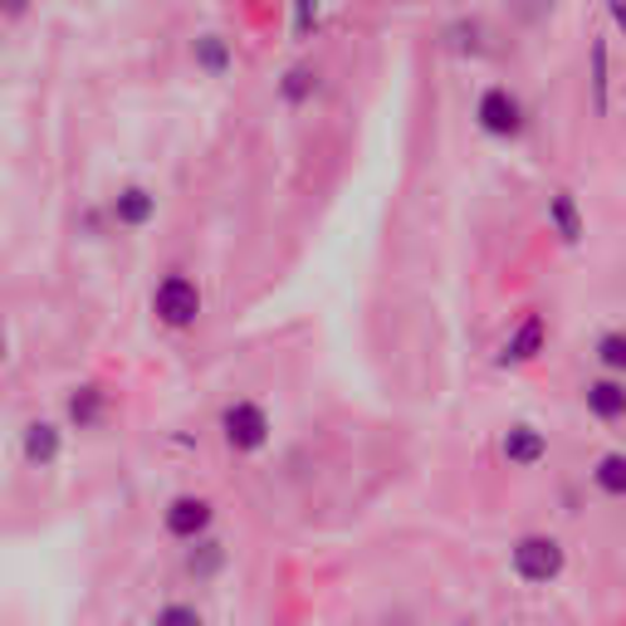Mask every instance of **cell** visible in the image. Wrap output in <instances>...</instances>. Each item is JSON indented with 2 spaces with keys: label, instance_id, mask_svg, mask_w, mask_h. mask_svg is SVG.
<instances>
[{
  "label": "cell",
  "instance_id": "obj_14",
  "mask_svg": "<svg viewBox=\"0 0 626 626\" xmlns=\"http://www.w3.org/2000/svg\"><path fill=\"white\" fill-rule=\"evenodd\" d=\"M68 416H74L78 426H98V416H103V391H93V387L74 391V397H68Z\"/></svg>",
  "mask_w": 626,
  "mask_h": 626
},
{
  "label": "cell",
  "instance_id": "obj_2",
  "mask_svg": "<svg viewBox=\"0 0 626 626\" xmlns=\"http://www.w3.org/2000/svg\"><path fill=\"white\" fill-rule=\"evenodd\" d=\"M152 309H156V318H162V323H172V328H186V323H196V313H201V293H196L191 279L172 274V279L156 284Z\"/></svg>",
  "mask_w": 626,
  "mask_h": 626
},
{
  "label": "cell",
  "instance_id": "obj_5",
  "mask_svg": "<svg viewBox=\"0 0 626 626\" xmlns=\"http://www.w3.org/2000/svg\"><path fill=\"white\" fill-rule=\"evenodd\" d=\"M205 524H211V504L196 494L172 499V509H166V534H176V538H196Z\"/></svg>",
  "mask_w": 626,
  "mask_h": 626
},
{
  "label": "cell",
  "instance_id": "obj_21",
  "mask_svg": "<svg viewBox=\"0 0 626 626\" xmlns=\"http://www.w3.org/2000/svg\"><path fill=\"white\" fill-rule=\"evenodd\" d=\"M612 20H616V25L626 29V5H612Z\"/></svg>",
  "mask_w": 626,
  "mask_h": 626
},
{
  "label": "cell",
  "instance_id": "obj_6",
  "mask_svg": "<svg viewBox=\"0 0 626 626\" xmlns=\"http://www.w3.org/2000/svg\"><path fill=\"white\" fill-rule=\"evenodd\" d=\"M543 450H548V440H543V430H534V426H514L504 436V455L514 460V465H538Z\"/></svg>",
  "mask_w": 626,
  "mask_h": 626
},
{
  "label": "cell",
  "instance_id": "obj_3",
  "mask_svg": "<svg viewBox=\"0 0 626 626\" xmlns=\"http://www.w3.org/2000/svg\"><path fill=\"white\" fill-rule=\"evenodd\" d=\"M221 430L235 450H260L264 440H270V421H264V411L254 406V401H235L221 416Z\"/></svg>",
  "mask_w": 626,
  "mask_h": 626
},
{
  "label": "cell",
  "instance_id": "obj_4",
  "mask_svg": "<svg viewBox=\"0 0 626 626\" xmlns=\"http://www.w3.org/2000/svg\"><path fill=\"white\" fill-rule=\"evenodd\" d=\"M479 123L494 137H514L518 127H524V108H518V98L509 93V88H489V93L479 98Z\"/></svg>",
  "mask_w": 626,
  "mask_h": 626
},
{
  "label": "cell",
  "instance_id": "obj_9",
  "mask_svg": "<svg viewBox=\"0 0 626 626\" xmlns=\"http://www.w3.org/2000/svg\"><path fill=\"white\" fill-rule=\"evenodd\" d=\"M54 455H59V430L49 426V421H35V426L25 430V460H35V465H49Z\"/></svg>",
  "mask_w": 626,
  "mask_h": 626
},
{
  "label": "cell",
  "instance_id": "obj_10",
  "mask_svg": "<svg viewBox=\"0 0 626 626\" xmlns=\"http://www.w3.org/2000/svg\"><path fill=\"white\" fill-rule=\"evenodd\" d=\"M548 215H553L558 235H563L567 245H577V240H583V221H577V205H573V196H567V191H558L553 201H548Z\"/></svg>",
  "mask_w": 626,
  "mask_h": 626
},
{
  "label": "cell",
  "instance_id": "obj_1",
  "mask_svg": "<svg viewBox=\"0 0 626 626\" xmlns=\"http://www.w3.org/2000/svg\"><path fill=\"white\" fill-rule=\"evenodd\" d=\"M514 573L524 577V583H553L558 573H563V548H558V538H518L514 548Z\"/></svg>",
  "mask_w": 626,
  "mask_h": 626
},
{
  "label": "cell",
  "instance_id": "obj_18",
  "mask_svg": "<svg viewBox=\"0 0 626 626\" xmlns=\"http://www.w3.org/2000/svg\"><path fill=\"white\" fill-rule=\"evenodd\" d=\"M592 88H597V113L606 108V45H592Z\"/></svg>",
  "mask_w": 626,
  "mask_h": 626
},
{
  "label": "cell",
  "instance_id": "obj_12",
  "mask_svg": "<svg viewBox=\"0 0 626 626\" xmlns=\"http://www.w3.org/2000/svg\"><path fill=\"white\" fill-rule=\"evenodd\" d=\"M196 64H201L205 74H225V68H230V49H225V39L221 35L196 39Z\"/></svg>",
  "mask_w": 626,
  "mask_h": 626
},
{
  "label": "cell",
  "instance_id": "obj_20",
  "mask_svg": "<svg viewBox=\"0 0 626 626\" xmlns=\"http://www.w3.org/2000/svg\"><path fill=\"white\" fill-rule=\"evenodd\" d=\"M293 25H299V29H309V25H318V10H309V5H299V10H293Z\"/></svg>",
  "mask_w": 626,
  "mask_h": 626
},
{
  "label": "cell",
  "instance_id": "obj_11",
  "mask_svg": "<svg viewBox=\"0 0 626 626\" xmlns=\"http://www.w3.org/2000/svg\"><path fill=\"white\" fill-rule=\"evenodd\" d=\"M538 348H543V318H524V328L509 338L504 358H509V362H528Z\"/></svg>",
  "mask_w": 626,
  "mask_h": 626
},
{
  "label": "cell",
  "instance_id": "obj_16",
  "mask_svg": "<svg viewBox=\"0 0 626 626\" xmlns=\"http://www.w3.org/2000/svg\"><path fill=\"white\" fill-rule=\"evenodd\" d=\"M152 626H201V612H196V606L172 602V606H162V612L152 616Z\"/></svg>",
  "mask_w": 626,
  "mask_h": 626
},
{
  "label": "cell",
  "instance_id": "obj_13",
  "mask_svg": "<svg viewBox=\"0 0 626 626\" xmlns=\"http://www.w3.org/2000/svg\"><path fill=\"white\" fill-rule=\"evenodd\" d=\"M597 489L602 494H626V455H602L597 460Z\"/></svg>",
  "mask_w": 626,
  "mask_h": 626
},
{
  "label": "cell",
  "instance_id": "obj_19",
  "mask_svg": "<svg viewBox=\"0 0 626 626\" xmlns=\"http://www.w3.org/2000/svg\"><path fill=\"white\" fill-rule=\"evenodd\" d=\"M309 88H313L309 68H289V78H284V98H289V103H299V98H309Z\"/></svg>",
  "mask_w": 626,
  "mask_h": 626
},
{
  "label": "cell",
  "instance_id": "obj_15",
  "mask_svg": "<svg viewBox=\"0 0 626 626\" xmlns=\"http://www.w3.org/2000/svg\"><path fill=\"white\" fill-rule=\"evenodd\" d=\"M597 358H602L612 372H622L626 367V333H602V342H597Z\"/></svg>",
  "mask_w": 626,
  "mask_h": 626
},
{
  "label": "cell",
  "instance_id": "obj_7",
  "mask_svg": "<svg viewBox=\"0 0 626 626\" xmlns=\"http://www.w3.org/2000/svg\"><path fill=\"white\" fill-rule=\"evenodd\" d=\"M113 215H117L123 225H147V221L156 215V196L142 191V186H127V191H117Z\"/></svg>",
  "mask_w": 626,
  "mask_h": 626
},
{
  "label": "cell",
  "instance_id": "obj_8",
  "mask_svg": "<svg viewBox=\"0 0 626 626\" xmlns=\"http://www.w3.org/2000/svg\"><path fill=\"white\" fill-rule=\"evenodd\" d=\"M587 406H592V416H602V421H616V416H626V387H616V381H592L587 387Z\"/></svg>",
  "mask_w": 626,
  "mask_h": 626
},
{
  "label": "cell",
  "instance_id": "obj_17",
  "mask_svg": "<svg viewBox=\"0 0 626 626\" xmlns=\"http://www.w3.org/2000/svg\"><path fill=\"white\" fill-rule=\"evenodd\" d=\"M221 558H225L221 543H201V548L191 553V563H186V567H191L196 577H205V573H215V567H221Z\"/></svg>",
  "mask_w": 626,
  "mask_h": 626
}]
</instances>
